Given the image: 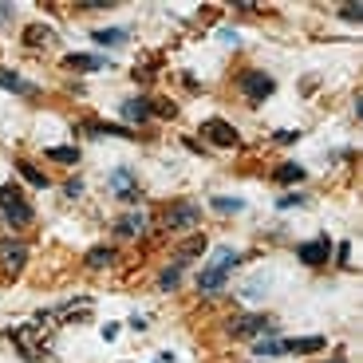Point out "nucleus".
Listing matches in <instances>:
<instances>
[{
  "mask_svg": "<svg viewBox=\"0 0 363 363\" xmlns=\"http://www.w3.org/2000/svg\"><path fill=\"white\" fill-rule=\"evenodd\" d=\"M162 221H166L170 233H194V229L201 225V206L198 201H174Z\"/></svg>",
  "mask_w": 363,
  "mask_h": 363,
  "instance_id": "nucleus-1",
  "label": "nucleus"
},
{
  "mask_svg": "<svg viewBox=\"0 0 363 363\" xmlns=\"http://www.w3.org/2000/svg\"><path fill=\"white\" fill-rule=\"evenodd\" d=\"M237 87H241V95H245L249 103H264L272 91H277V83H272V75H264V72H241Z\"/></svg>",
  "mask_w": 363,
  "mask_h": 363,
  "instance_id": "nucleus-2",
  "label": "nucleus"
},
{
  "mask_svg": "<svg viewBox=\"0 0 363 363\" xmlns=\"http://www.w3.org/2000/svg\"><path fill=\"white\" fill-rule=\"evenodd\" d=\"M107 186H111V194H115L118 201H127V206L138 201V174L130 170V166H118V170L107 178Z\"/></svg>",
  "mask_w": 363,
  "mask_h": 363,
  "instance_id": "nucleus-3",
  "label": "nucleus"
},
{
  "mask_svg": "<svg viewBox=\"0 0 363 363\" xmlns=\"http://www.w3.org/2000/svg\"><path fill=\"white\" fill-rule=\"evenodd\" d=\"M225 332L233 340H241V336H277V328H272L264 316H233L225 324Z\"/></svg>",
  "mask_w": 363,
  "mask_h": 363,
  "instance_id": "nucleus-4",
  "label": "nucleus"
},
{
  "mask_svg": "<svg viewBox=\"0 0 363 363\" xmlns=\"http://www.w3.org/2000/svg\"><path fill=\"white\" fill-rule=\"evenodd\" d=\"M24 264H28L24 241H0V272H4V277H20Z\"/></svg>",
  "mask_w": 363,
  "mask_h": 363,
  "instance_id": "nucleus-5",
  "label": "nucleus"
},
{
  "mask_svg": "<svg viewBox=\"0 0 363 363\" xmlns=\"http://www.w3.org/2000/svg\"><path fill=\"white\" fill-rule=\"evenodd\" d=\"M201 135L213 146H237V127L225 123V118H206V123H201Z\"/></svg>",
  "mask_w": 363,
  "mask_h": 363,
  "instance_id": "nucleus-6",
  "label": "nucleus"
},
{
  "mask_svg": "<svg viewBox=\"0 0 363 363\" xmlns=\"http://www.w3.org/2000/svg\"><path fill=\"white\" fill-rule=\"evenodd\" d=\"M328 257H332V241L328 237H316V241H304V245H296V261H304V264H324Z\"/></svg>",
  "mask_w": 363,
  "mask_h": 363,
  "instance_id": "nucleus-7",
  "label": "nucleus"
},
{
  "mask_svg": "<svg viewBox=\"0 0 363 363\" xmlns=\"http://www.w3.org/2000/svg\"><path fill=\"white\" fill-rule=\"evenodd\" d=\"M118 115L127 118L130 127H143V123H150V118H155V107H150V99H143V95H138V99H127L123 103V107H118Z\"/></svg>",
  "mask_w": 363,
  "mask_h": 363,
  "instance_id": "nucleus-8",
  "label": "nucleus"
},
{
  "mask_svg": "<svg viewBox=\"0 0 363 363\" xmlns=\"http://www.w3.org/2000/svg\"><path fill=\"white\" fill-rule=\"evenodd\" d=\"M146 225H150V218H146L143 209H127V213H123V218L115 221L118 237H143V233H146Z\"/></svg>",
  "mask_w": 363,
  "mask_h": 363,
  "instance_id": "nucleus-9",
  "label": "nucleus"
},
{
  "mask_svg": "<svg viewBox=\"0 0 363 363\" xmlns=\"http://www.w3.org/2000/svg\"><path fill=\"white\" fill-rule=\"evenodd\" d=\"M4 218H9L12 229H24V225H32L36 213H32V206H28L24 198H9V201H4Z\"/></svg>",
  "mask_w": 363,
  "mask_h": 363,
  "instance_id": "nucleus-10",
  "label": "nucleus"
},
{
  "mask_svg": "<svg viewBox=\"0 0 363 363\" xmlns=\"http://www.w3.org/2000/svg\"><path fill=\"white\" fill-rule=\"evenodd\" d=\"M225 284H229V272L213 269V264H206V269L198 272V292H206V296H218Z\"/></svg>",
  "mask_w": 363,
  "mask_h": 363,
  "instance_id": "nucleus-11",
  "label": "nucleus"
},
{
  "mask_svg": "<svg viewBox=\"0 0 363 363\" xmlns=\"http://www.w3.org/2000/svg\"><path fill=\"white\" fill-rule=\"evenodd\" d=\"M281 347H284V352H292V355H312V352H324V347H328V340H324V336H304V340H281Z\"/></svg>",
  "mask_w": 363,
  "mask_h": 363,
  "instance_id": "nucleus-12",
  "label": "nucleus"
},
{
  "mask_svg": "<svg viewBox=\"0 0 363 363\" xmlns=\"http://www.w3.org/2000/svg\"><path fill=\"white\" fill-rule=\"evenodd\" d=\"M91 40L99 48H123L130 40V32L127 28H99V32H91Z\"/></svg>",
  "mask_w": 363,
  "mask_h": 363,
  "instance_id": "nucleus-13",
  "label": "nucleus"
},
{
  "mask_svg": "<svg viewBox=\"0 0 363 363\" xmlns=\"http://www.w3.org/2000/svg\"><path fill=\"white\" fill-rule=\"evenodd\" d=\"M209 264L233 277V269H237V264H241V253H237V249H229V245H221V249H213V261H209Z\"/></svg>",
  "mask_w": 363,
  "mask_h": 363,
  "instance_id": "nucleus-14",
  "label": "nucleus"
},
{
  "mask_svg": "<svg viewBox=\"0 0 363 363\" xmlns=\"http://www.w3.org/2000/svg\"><path fill=\"white\" fill-rule=\"evenodd\" d=\"M201 253H206V237H201V233H194L190 241H182V245H178V253H174V261H178V264H186L190 257H201Z\"/></svg>",
  "mask_w": 363,
  "mask_h": 363,
  "instance_id": "nucleus-15",
  "label": "nucleus"
},
{
  "mask_svg": "<svg viewBox=\"0 0 363 363\" xmlns=\"http://www.w3.org/2000/svg\"><path fill=\"white\" fill-rule=\"evenodd\" d=\"M0 87L16 91V95H36V87H32L28 79H20L16 72H9V67H0Z\"/></svg>",
  "mask_w": 363,
  "mask_h": 363,
  "instance_id": "nucleus-16",
  "label": "nucleus"
},
{
  "mask_svg": "<svg viewBox=\"0 0 363 363\" xmlns=\"http://www.w3.org/2000/svg\"><path fill=\"white\" fill-rule=\"evenodd\" d=\"M87 269H107V264H115V249L111 245H95V249H87Z\"/></svg>",
  "mask_w": 363,
  "mask_h": 363,
  "instance_id": "nucleus-17",
  "label": "nucleus"
},
{
  "mask_svg": "<svg viewBox=\"0 0 363 363\" xmlns=\"http://www.w3.org/2000/svg\"><path fill=\"white\" fill-rule=\"evenodd\" d=\"M87 130L95 138H107V135H115V138H138L130 127H115V123H87Z\"/></svg>",
  "mask_w": 363,
  "mask_h": 363,
  "instance_id": "nucleus-18",
  "label": "nucleus"
},
{
  "mask_svg": "<svg viewBox=\"0 0 363 363\" xmlns=\"http://www.w3.org/2000/svg\"><path fill=\"white\" fill-rule=\"evenodd\" d=\"M67 67L72 72H103V60L99 55H67Z\"/></svg>",
  "mask_w": 363,
  "mask_h": 363,
  "instance_id": "nucleus-19",
  "label": "nucleus"
},
{
  "mask_svg": "<svg viewBox=\"0 0 363 363\" xmlns=\"http://www.w3.org/2000/svg\"><path fill=\"white\" fill-rule=\"evenodd\" d=\"M16 170H20V178H24L28 186H36V190H48V174H40L32 162H16Z\"/></svg>",
  "mask_w": 363,
  "mask_h": 363,
  "instance_id": "nucleus-20",
  "label": "nucleus"
},
{
  "mask_svg": "<svg viewBox=\"0 0 363 363\" xmlns=\"http://www.w3.org/2000/svg\"><path fill=\"white\" fill-rule=\"evenodd\" d=\"M182 269H186V264H178V261H174L170 269H162V277H158V289H162V292H174V289H178V284H182Z\"/></svg>",
  "mask_w": 363,
  "mask_h": 363,
  "instance_id": "nucleus-21",
  "label": "nucleus"
},
{
  "mask_svg": "<svg viewBox=\"0 0 363 363\" xmlns=\"http://www.w3.org/2000/svg\"><path fill=\"white\" fill-rule=\"evenodd\" d=\"M44 155L52 158V162H72V166L79 162V150H75V146H48Z\"/></svg>",
  "mask_w": 363,
  "mask_h": 363,
  "instance_id": "nucleus-22",
  "label": "nucleus"
},
{
  "mask_svg": "<svg viewBox=\"0 0 363 363\" xmlns=\"http://www.w3.org/2000/svg\"><path fill=\"white\" fill-rule=\"evenodd\" d=\"M300 178H304V166H300V162L277 166V182H284V186H292V182H300Z\"/></svg>",
  "mask_w": 363,
  "mask_h": 363,
  "instance_id": "nucleus-23",
  "label": "nucleus"
},
{
  "mask_svg": "<svg viewBox=\"0 0 363 363\" xmlns=\"http://www.w3.org/2000/svg\"><path fill=\"white\" fill-rule=\"evenodd\" d=\"M209 206L218 209V213H241L245 201H241V198H221V194H218V198H209Z\"/></svg>",
  "mask_w": 363,
  "mask_h": 363,
  "instance_id": "nucleus-24",
  "label": "nucleus"
},
{
  "mask_svg": "<svg viewBox=\"0 0 363 363\" xmlns=\"http://www.w3.org/2000/svg\"><path fill=\"white\" fill-rule=\"evenodd\" d=\"M284 347H281V340L277 336H269V340H257V347H253V355H261V363L269 359V355H281Z\"/></svg>",
  "mask_w": 363,
  "mask_h": 363,
  "instance_id": "nucleus-25",
  "label": "nucleus"
},
{
  "mask_svg": "<svg viewBox=\"0 0 363 363\" xmlns=\"http://www.w3.org/2000/svg\"><path fill=\"white\" fill-rule=\"evenodd\" d=\"M340 16H344L347 24H359V20H363V4H355V0H347V4H340Z\"/></svg>",
  "mask_w": 363,
  "mask_h": 363,
  "instance_id": "nucleus-26",
  "label": "nucleus"
},
{
  "mask_svg": "<svg viewBox=\"0 0 363 363\" xmlns=\"http://www.w3.org/2000/svg\"><path fill=\"white\" fill-rule=\"evenodd\" d=\"M24 36H28V44H48V40H52V28H28V32H24Z\"/></svg>",
  "mask_w": 363,
  "mask_h": 363,
  "instance_id": "nucleus-27",
  "label": "nucleus"
},
{
  "mask_svg": "<svg viewBox=\"0 0 363 363\" xmlns=\"http://www.w3.org/2000/svg\"><path fill=\"white\" fill-rule=\"evenodd\" d=\"M64 194H67V198H79V194H83V182H79V178H72V182L64 186Z\"/></svg>",
  "mask_w": 363,
  "mask_h": 363,
  "instance_id": "nucleus-28",
  "label": "nucleus"
},
{
  "mask_svg": "<svg viewBox=\"0 0 363 363\" xmlns=\"http://www.w3.org/2000/svg\"><path fill=\"white\" fill-rule=\"evenodd\" d=\"M277 206H281V209H292V206H304V198H300V194H289V198H281Z\"/></svg>",
  "mask_w": 363,
  "mask_h": 363,
  "instance_id": "nucleus-29",
  "label": "nucleus"
},
{
  "mask_svg": "<svg viewBox=\"0 0 363 363\" xmlns=\"http://www.w3.org/2000/svg\"><path fill=\"white\" fill-rule=\"evenodd\" d=\"M9 198H20V190H16V186H0V206H4Z\"/></svg>",
  "mask_w": 363,
  "mask_h": 363,
  "instance_id": "nucleus-30",
  "label": "nucleus"
},
{
  "mask_svg": "<svg viewBox=\"0 0 363 363\" xmlns=\"http://www.w3.org/2000/svg\"><path fill=\"white\" fill-rule=\"evenodd\" d=\"M300 130H277V143H296Z\"/></svg>",
  "mask_w": 363,
  "mask_h": 363,
  "instance_id": "nucleus-31",
  "label": "nucleus"
},
{
  "mask_svg": "<svg viewBox=\"0 0 363 363\" xmlns=\"http://www.w3.org/2000/svg\"><path fill=\"white\" fill-rule=\"evenodd\" d=\"M336 257H340V264H352V245H340Z\"/></svg>",
  "mask_w": 363,
  "mask_h": 363,
  "instance_id": "nucleus-32",
  "label": "nucleus"
},
{
  "mask_svg": "<svg viewBox=\"0 0 363 363\" xmlns=\"http://www.w3.org/2000/svg\"><path fill=\"white\" fill-rule=\"evenodd\" d=\"M9 20H12V4H4V0H0V28L9 24Z\"/></svg>",
  "mask_w": 363,
  "mask_h": 363,
  "instance_id": "nucleus-33",
  "label": "nucleus"
},
{
  "mask_svg": "<svg viewBox=\"0 0 363 363\" xmlns=\"http://www.w3.org/2000/svg\"><path fill=\"white\" fill-rule=\"evenodd\" d=\"M130 328H135V332H146V316H130Z\"/></svg>",
  "mask_w": 363,
  "mask_h": 363,
  "instance_id": "nucleus-34",
  "label": "nucleus"
},
{
  "mask_svg": "<svg viewBox=\"0 0 363 363\" xmlns=\"http://www.w3.org/2000/svg\"><path fill=\"white\" fill-rule=\"evenodd\" d=\"M336 363H340V359H336Z\"/></svg>",
  "mask_w": 363,
  "mask_h": 363,
  "instance_id": "nucleus-35",
  "label": "nucleus"
}]
</instances>
